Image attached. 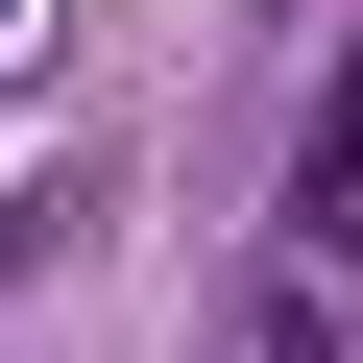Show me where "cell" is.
Returning <instances> with one entry per match:
<instances>
[{
	"label": "cell",
	"instance_id": "1",
	"mask_svg": "<svg viewBox=\"0 0 363 363\" xmlns=\"http://www.w3.org/2000/svg\"><path fill=\"white\" fill-rule=\"evenodd\" d=\"M242 363H363V339H339V291H267V339H242Z\"/></svg>",
	"mask_w": 363,
	"mask_h": 363
}]
</instances>
